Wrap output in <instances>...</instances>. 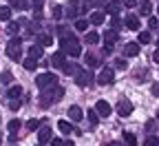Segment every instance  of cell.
Returning <instances> with one entry per match:
<instances>
[{
	"mask_svg": "<svg viewBox=\"0 0 159 146\" xmlns=\"http://www.w3.org/2000/svg\"><path fill=\"white\" fill-rule=\"evenodd\" d=\"M60 47H62L64 55H71V58H80V55H82V45H80V40L73 38V35H62Z\"/></svg>",
	"mask_w": 159,
	"mask_h": 146,
	"instance_id": "obj_1",
	"label": "cell"
},
{
	"mask_svg": "<svg viewBox=\"0 0 159 146\" xmlns=\"http://www.w3.org/2000/svg\"><path fill=\"white\" fill-rule=\"evenodd\" d=\"M64 97V89L62 87H49V89H42V93H40V106H51L53 102H57V100H62Z\"/></svg>",
	"mask_w": 159,
	"mask_h": 146,
	"instance_id": "obj_2",
	"label": "cell"
},
{
	"mask_svg": "<svg viewBox=\"0 0 159 146\" xmlns=\"http://www.w3.org/2000/svg\"><path fill=\"white\" fill-rule=\"evenodd\" d=\"M7 55L11 60H16V62L22 60V40H20V38H13V40L7 42Z\"/></svg>",
	"mask_w": 159,
	"mask_h": 146,
	"instance_id": "obj_3",
	"label": "cell"
},
{
	"mask_svg": "<svg viewBox=\"0 0 159 146\" xmlns=\"http://www.w3.org/2000/svg\"><path fill=\"white\" fill-rule=\"evenodd\" d=\"M35 84H38L40 91H42V89H49V87H55V84H57V75H55V73H40V75L35 78Z\"/></svg>",
	"mask_w": 159,
	"mask_h": 146,
	"instance_id": "obj_4",
	"label": "cell"
},
{
	"mask_svg": "<svg viewBox=\"0 0 159 146\" xmlns=\"http://www.w3.org/2000/svg\"><path fill=\"white\" fill-rule=\"evenodd\" d=\"M73 78H75V84H77V87H89L91 82H93V73H89V71H84V69H80Z\"/></svg>",
	"mask_w": 159,
	"mask_h": 146,
	"instance_id": "obj_5",
	"label": "cell"
},
{
	"mask_svg": "<svg viewBox=\"0 0 159 146\" xmlns=\"http://www.w3.org/2000/svg\"><path fill=\"white\" fill-rule=\"evenodd\" d=\"M117 31H113V29H108L106 33H104V51L106 53H111L113 51V47H115V42H117Z\"/></svg>",
	"mask_w": 159,
	"mask_h": 146,
	"instance_id": "obj_6",
	"label": "cell"
},
{
	"mask_svg": "<svg viewBox=\"0 0 159 146\" xmlns=\"http://www.w3.org/2000/svg\"><path fill=\"white\" fill-rule=\"evenodd\" d=\"M113 78H115L113 69H111V67H104V69H102V73L97 75V84L106 87V84H111V82H113Z\"/></svg>",
	"mask_w": 159,
	"mask_h": 146,
	"instance_id": "obj_7",
	"label": "cell"
},
{
	"mask_svg": "<svg viewBox=\"0 0 159 146\" xmlns=\"http://www.w3.org/2000/svg\"><path fill=\"white\" fill-rule=\"evenodd\" d=\"M111 104L106 102V100H97V104H95V113L99 115V117H108L111 115Z\"/></svg>",
	"mask_w": 159,
	"mask_h": 146,
	"instance_id": "obj_8",
	"label": "cell"
},
{
	"mask_svg": "<svg viewBox=\"0 0 159 146\" xmlns=\"http://www.w3.org/2000/svg\"><path fill=\"white\" fill-rule=\"evenodd\" d=\"M122 117H128L130 113H133V104L128 102V100H119V104H117V109H115Z\"/></svg>",
	"mask_w": 159,
	"mask_h": 146,
	"instance_id": "obj_9",
	"label": "cell"
},
{
	"mask_svg": "<svg viewBox=\"0 0 159 146\" xmlns=\"http://www.w3.org/2000/svg\"><path fill=\"white\" fill-rule=\"evenodd\" d=\"M77 13H80V2L77 0H69L66 2V18H77Z\"/></svg>",
	"mask_w": 159,
	"mask_h": 146,
	"instance_id": "obj_10",
	"label": "cell"
},
{
	"mask_svg": "<svg viewBox=\"0 0 159 146\" xmlns=\"http://www.w3.org/2000/svg\"><path fill=\"white\" fill-rule=\"evenodd\" d=\"M64 58H66V55H64L62 51H55V53L51 55V64H53L55 69H62V67L66 64V60H64Z\"/></svg>",
	"mask_w": 159,
	"mask_h": 146,
	"instance_id": "obj_11",
	"label": "cell"
},
{
	"mask_svg": "<svg viewBox=\"0 0 159 146\" xmlns=\"http://www.w3.org/2000/svg\"><path fill=\"white\" fill-rule=\"evenodd\" d=\"M20 126H22V122H20V120H11V122L7 124V131H9V135H11V142H16V135H18Z\"/></svg>",
	"mask_w": 159,
	"mask_h": 146,
	"instance_id": "obj_12",
	"label": "cell"
},
{
	"mask_svg": "<svg viewBox=\"0 0 159 146\" xmlns=\"http://www.w3.org/2000/svg\"><path fill=\"white\" fill-rule=\"evenodd\" d=\"M122 22H124L130 31H137V29H139V16H133V13H130V16H126V18L122 20Z\"/></svg>",
	"mask_w": 159,
	"mask_h": 146,
	"instance_id": "obj_13",
	"label": "cell"
},
{
	"mask_svg": "<svg viewBox=\"0 0 159 146\" xmlns=\"http://www.w3.org/2000/svg\"><path fill=\"white\" fill-rule=\"evenodd\" d=\"M51 142V129L44 126V129H40V135H38V146H44Z\"/></svg>",
	"mask_w": 159,
	"mask_h": 146,
	"instance_id": "obj_14",
	"label": "cell"
},
{
	"mask_svg": "<svg viewBox=\"0 0 159 146\" xmlns=\"http://www.w3.org/2000/svg\"><path fill=\"white\" fill-rule=\"evenodd\" d=\"M84 117V113H82V109L77 106V104H73V106H69V120L71 122H80Z\"/></svg>",
	"mask_w": 159,
	"mask_h": 146,
	"instance_id": "obj_15",
	"label": "cell"
},
{
	"mask_svg": "<svg viewBox=\"0 0 159 146\" xmlns=\"http://www.w3.org/2000/svg\"><path fill=\"white\" fill-rule=\"evenodd\" d=\"M89 25H93V27L104 25V13H102V11H93L91 18H89Z\"/></svg>",
	"mask_w": 159,
	"mask_h": 146,
	"instance_id": "obj_16",
	"label": "cell"
},
{
	"mask_svg": "<svg viewBox=\"0 0 159 146\" xmlns=\"http://www.w3.org/2000/svg\"><path fill=\"white\" fill-rule=\"evenodd\" d=\"M84 62H86V67H99V64H102V58H97V55H93V53H86L84 55Z\"/></svg>",
	"mask_w": 159,
	"mask_h": 146,
	"instance_id": "obj_17",
	"label": "cell"
},
{
	"mask_svg": "<svg viewBox=\"0 0 159 146\" xmlns=\"http://www.w3.org/2000/svg\"><path fill=\"white\" fill-rule=\"evenodd\" d=\"M35 40H38V45L42 47V49H44V47H51V45H53V38H51L49 33H40V35H38Z\"/></svg>",
	"mask_w": 159,
	"mask_h": 146,
	"instance_id": "obj_18",
	"label": "cell"
},
{
	"mask_svg": "<svg viewBox=\"0 0 159 146\" xmlns=\"http://www.w3.org/2000/svg\"><path fill=\"white\" fill-rule=\"evenodd\" d=\"M119 7H122V2H119V0H111V2L104 7V11H106V13H111V16H117Z\"/></svg>",
	"mask_w": 159,
	"mask_h": 146,
	"instance_id": "obj_19",
	"label": "cell"
},
{
	"mask_svg": "<svg viewBox=\"0 0 159 146\" xmlns=\"http://www.w3.org/2000/svg\"><path fill=\"white\" fill-rule=\"evenodd\" d=\"M9 5H11L9 9H20V11H27V9H31V5L27 2V0H11Z\"/></svg>",
	"mask_w": 159,
	"mask_h": 146,
	"instance_id": "obj_20",
	"label": "cell"
},
{
	"mask_svg": "<svg viewBox=\"0 0 159 146\" xmlns=\"http://www.w3.org/2000/svg\"><path fill=\"white\" fill-rule=\"evenodd\" d=\"M42 7H44V0H33V18L35 20L42 18Z\"/></svg>",
	"mask_w": 159,
	"mask_h": 146,
	"instance_id": "obj_21",
	"label": "cell"
},
{
	"mask_svg": "<svg viewBox=\"0 0 159 146\" xmlns=\"http://www.w3.org/2000/svg\"><path fill=\"white\" fill-rule=\"evenodd\" d=\"M22 93H25L22 87H18V84H16V87H11V89L7 91V97H9V100H18V97H22Z\"/></svg>",
	"mask_w": 159,
	"mask_h": 146,
	"instance_id": "obj_22",
	"label": "cell"
},
{
	"mask_svg": "<svg viewBox=\"0 0 159 146\" xmlns=\"http://www.w3.org/2000/svg\"><path fill=\"white\" fill-rule=\"evenodd\" d=\"M124 53L135 58V55L139 53V45H137V42H126V47H124Z\"/></svg>",
	"mask_w": 159,
	"mask_h": 146,
	"instance_id": "obj_23",
	"label": "cell"
},
{
	"mask_svg": "<svg viewBox=\"0 0 159 146\" xmlns=\"http://www.w3.org/2000/svg\"><path fill=\"white\" fill-rule=\"evenodd\" d=\"M22 25H25V20H20V22H9L7 25V33L9 35H16L20 29H22Z\"/></svg>",
	"mask_w": 159,
	"mask_h": 146,
	"instance_id": "obj_24",
	"label": "cell"
},
{
	"mask_svg": "<svg viewBox=\"0 0 159 146\" xmlns=\"http://www.w3.org/2000/svg\"><path fill=\"white\" fill-rule=\"evenodd\" d=\"M150 13H152V2L144 0V2L139 5V16H150Z\"/></svg>",
	"mask_w": 159,
	"mask_h": 146,
	"instance_id": "obj_25",
	"label": "cell"
},
{
	"mask_svg": "<svg viewBox=\"0 0 159 146\" xmlns=\"http://www.w3.org/2000/svg\"><path fill=\"white\" fill-rule=\"evenodd\" d=\"M152 42V35L148 33V31H142V33H139V38H137V45L139 47H142V45H150Z\"/></svg>",
	"mask_w": 159,
	"mask_h": 146,
	"instance_id": "obj_26",
	"label": "cell"
},
{
	"mask_svg": "<svg viewBox=\"0 0 159 146\" xmlns=\"http://www.w3.org/2000/svg\"><path fill=\"white\" fill-rule=\"evenodd\" d=\"M57 129H60V133H64V135H69V133L73 131L71 122H66V120H60V122H57Z\"/></svg>",
	"mask_w": 159,
	"mask_h": 146,
	"instance_id": "obj_27",
	"label": "cell"
},
{
	"mask_svg": "<svg viewBox=\"0 0 159 146\" xmlns=\"http://www.w3.org/2000/svg\"><path fill=\"white\" fill-rule=\"evenodd\" d=\"M84 42H89V45H97V42H99V33H97V31H89V33L84 35Z\"/></svg>",
	"mask_w": 159,
	"mask_h": 146,
	"instance_id": "obj_28",
	"label": "cell"
},
{
	"mask_svg": "<svg viewBox=\"0 0 159 146\" xmlns=\"http://www.w3.org/2000/svg\"><path fill=\"white\" fill-rule=\"evenodd\" d=\"M29 58H35V60H40V58H42V47H40V45H33V47H29Z\"/></svg>",
	"mask_w": 159,
	"mask_h": 146,
	"instance_id": "obj_29",
	"label": "cell"
},
{
	"mask_svg": "<svg viewBox=\"0 0 159 146\" xmlns=\"http://www.w3.org/2000/svg\"><path fill=\"white\" fill-rule=\"evenodd\" d=\"M62 71H64L66 75H75V73L80 71V67H77V64H73V62H66V64L62 67Z\"/></svg>",
	"mask_w": 159,
	"mask_h": 146,
	"instance_id": "obj_30",
	"label": "cell"
},
{
	"mask_svg": "<svg viewBox=\"0 0 159 146\" xmlns=\"http://www.w3.org/2000/svg\"><path fill=\"white\" fill-rule=\"evenodd\" d=\"M22 67H25L27 71H35V67H38V60H35V58H25Z\"/></svg>",
	"mask_w": 159,
	"mask_h": 146,
	"instance_id": "obj_31",
	"label": "cell"
},
{
	"mask_svg": "<svg viewBox=\"0 0 159 146\" xmlns=\"http://www.w3.org/2000/svg\"><path fill=\"white\" fill-rule=\"evenodd\" d=\"M122 137H124V144H126V146H135V144H137V137H135L133 133H128V131H124Z\"/></svg>",
	"mask_w": 159,
	"mask_h": 146,
	"instance_id": "obj_32",
	"label": "cell"
},
{
	"mask_svg": "<svg viewBox=\"0 0 159 146\" xmlns=\"http://www.w3.org/2000/svg\"><path fill=\"white\" fill-rule=\"evenodd\" d=\"M0 20L2 22H9L11 20V9L9 7H0Z\"/></svg>",
	"mask_w": 159,
	"mask_h": 146,
	"instance_id": "obj_33",
	"label": "cell"
},
{
	"mask_svg": "<svg viewBox=\"0 0 159 146\" xmlns=\"http://www.w3.org/2000/svg\"><path fill=\"white\" fill-rule=\"evenodd\" d=\"M75 29H77V31H86V29H89V20L77 18V20H75Z\"/></svg>",
	"mask_w": 159,
	"mask_h": 146,
	"instance_id": "obj_34",
	"label": "cell"
},
{
	"mask_svg": "<svg viewBox=\"0 0 159 146\" xmlns=\"http://www.w3.org/2000/svg\"><path fill=\"white\" fill-rule=\"evenodd\" d=\"M0 82H2V84H11V82H13V73L11 71H5L2 75H0Z\"/></svg>",
	"mask_w": 159,
	"mask_h": 146,
	"instance_id": "obj_35",
	"label": "cell"
},
{
	"mask_svg": "<svg viewBox=\"0 0 159 146\" xmlns=\"http://www.w3.org/2000/svg\"><path fill=\"white\" fill-rule=\"evenodd\" d=\"M86 117H89V122H91V124H93V126H95V124H97V122H99V115H97V113H95V111H93V109H91V111H89V113H86Z\"/></svg>",
	"mask_w": 159,
	"mask_h": 146,
	"instance_id": "obj_36",
	"label": "cell"
},
{
	"mask_svg": "<svg viewBox=\"0 0 159 146\" xmlns=\"http://www.w3.org/2000/svg\"><path fill=\"white\" fill-rule=\"evenodd\" d=\"M38 126H40V120H29L27 122V131H31V133L38 131Z\"/></svg>",
	"mask_w": 159,
	"mask_h": 146,
	"instance_id": "obj_37",
	"label": "cell"
},
{
	"mask_svg": "<svg viewBox=\"0 0 159 146\" xmlns=\"http://www.w3.org/2000/svg\"><path fill=\"white\" fill-rule=\"evenodd\" d=\"M111 27H113V31H117L119 27H122V20H119L117 16H111Z\"/></svg>",
	"mask_w": 159,
	"mask_h": 146,
	"instance_id": "obj_38",
	"label": "cell"
},
{
	"mask_svg": "<svg viewBox=\"0 0 159 146\" xmlns=\"http://www.w3.org/2000/svg\"><path fill=\"white\" fill-rule=\"evenodd\" d=\"M148 27H150V29H157V27H159V18H152V16H150V18H148Z\"/></svg>",
	"mask_w": 159,
	"mask_h": 146,
	"instance_id": "obj_39",
	"label": "cell"
},
{
	"mask_svg": "<svg viewBox=\"0 0 159 146\" xmlns=\"http://www.w3.org/2000/svg\"><path fill=\"white\" fill-rule=\"evenodd\" d=\"M155 126H157L155 120H148V122H146V131H148V133H155Z\"/></svg>",
	"mask_w": 159,
	"mask_h": 146,
	"instance_id": "obj_40",
	"label": "cell"
},
{
	"mask_svg": "<svg viewBox=\"0 0 159 146\" xmlns=\"http://www.w3.org/2000/svg\"><path fill=\"white\" fill-rule=\"evenodd\" d=\"M53 16H55V20L62 18V7H60V5H55V7H53Z\"/></svg>",
	"mask_w": 159,
	"mask_h": 146,
	"instance_id": "obj_41",
	"label": "cell"
},
{
	"mask_svg": "<svg viewBox=\"0 0 159 146\" xmlns=\"http://www.w3.org/2000/svg\"><path fill=\"white\" fill-rule=\"evenodd\" d=\"M122 5H124L126 9H133V7L137 5V0H122Z\"/></svg>",
	"mask_w": 159,
	"mask_h": 146,
	"instance_id": "obj_42",
	"label": "cell"
},
{
	"mask_svg": "<svg viewBox=\"0 0 159 146\" xmlns=\"http://www.w3.org/2000/svg\"><path fill=\"white\" fill-rule=\"evenodd\" d=\"M124 67H126V60H122V58L115 60V69H124Z\"/></svg>",
	"mask_w": 159,
	"mask_h": 146,
	"instance_id": "obj_43",
	"label": "cell"
},
{
	"mask_svg": "<svg viewBox=\"0 0 159 146\" xmlns=\"http://www.w3.org/2000/svg\"><path fill=\"white\" fill-rule=\"evenodd\" d=\"M150 91H152V95H155V97H159V82H155V84L150 87Z\"/></svg>",
	"mask_w": 159,
	"mask_h": 146,
	"instance_id": "obj_44",
	"label": "cell"
},
{
	"mask_svg": "<svg viewBox=\"0 0 159 146\" xmlns=\"http://www.w3.org/2000/svg\"><path fill=\"white\" fill-rule=\"evenodd\" d=\"M144 78H148V69H146V71H139V73H137V82H142Z\"/></svg>",
	"mask_w": 159,
	"mask_h": 146,
	"instance_id": "obj_45",
	"label": "cell"
},
{
	"mask_svg": "<svg viewBox=\"0 0 159 146\" xmlns=\"http://www.w3.org/2000/svg\"><path fill=\"white\" fill-rule=\"evenodd\" d=\"M20 109V100H11V111H18Z\"/></svg>",
	"mask_w": 159,
	"mask_h": 146,
	"instance_id": "obj_46",
	"label": "cell"
},
{
	"mask_svg": "<svg viewBox=\"0 0 159 146\" xmlns=\"http://www.w3.org/2000/svg\"><path fill=\"white\" fill-rule=\"evenodd\" d=\"M51 146H62V139H60V137H51Z\"/></svg>",
	"mask_w": 159,
	"mask_h": 146,
	"instance_id": "obj_47",
	"label": "cell"
},
{
	"mask_svg": "<svg viewBox=\"0 0 159 146\" xmlns=\"http://www.w3.org/2000/svg\"><path fill=\"white\" fill-rule=\"evenodd\" d=\"M146 146H157V137H148L146 139Z\"/></svg>",
	"mask_w": 159,
	"mask_h": 146,
	"instance_id": "obj_48",
	"label": "cell"
},
{
	"mask_svg": "<svg viewBox=\"0 0 159 146\" xmlns=\"http://www.w3.org/2000/svg\"><path fill=\"white\" fill-rule=\"evenodd\" d=\"M152 60H155V62H157V64H159V49L155 51V55H152Z\"/></svg>",
	"mask_w": 159,
	"mask_h": 146,
	"instance_id": "obj_49",
	"label": "cell"
},
{
	"mask_svg": "<svg viewBox=\"0 0 159 146\" xmlns=\"http://www.w3.org/2000/svg\"><path fill=\"white\" fill-rule=\"evenodd\" d=\"M111 146H126L124 142H111Z\"/></svg>",
	"mask_w": 159,
	"mask_h": 146,
	"instance_id": "obj_50",
	"label": "cell"
},
{
	"mask_svg": "<svg viewBox=\"0 0 159 146\" xmlns=\"http://www.w3.org/2000/svg\"><path fill=\"white\" fill-rule=\"evenodd\" d=\"M62 146H75L73 142H62Z\"/></svg>",
	"mask_w": 159,
	"mask_h": 146,
	"instance_id": "obj_51",
	"label": "cell"
},
{
	"mask_svg": "<svg viewBox=\"0 0 159 146\" xmlns=\"http://www.w3.org/2000/svg\"><path fill=\"white\" fill-rule=\"evenodd\" d=\"M91 2H108V0H91Z\"/></svg>",
	"mask_w": 159,
	"mask_h": 146,
	"instance_id": "obj_52",
	"label": "cell"
},
{
	"mask_svg": "<svg viewBox=\"0 0 159 146\" xmlns=\"http://www.w3.org/2000/svg\"><path fill=\"white\" fill-rule=\"evenodd\" d=\"M0 144H2V135H0Z\"/></svg>",
	"mask_w": 159,
	"mask_h": 146,
	"instance_id": "obj_53",
	"label": "cell"
},
{
	"mask_svg": "<svg viewBox=\"0 0 159 146\" xmlns=\"http://www.w3.org/2000/svg\"><path fill=\"white\" fill-rule=\"evenodd\" d=\"M157 117H159V111H157Z\"/></svg>",
	"mask_w": 159,
	"mask_h": 146,
	"instance_id": "obj_54",
	"label": "cell"
},
{
	"mask_svg": "<svg viewBox=\"0 0 159 146\" xmlns=\"http://www.w3.org/2000/svg\"><path fill=\"white\" fill-rule=\"evenodd\" d=\"M157 11H159V7H157Z\"/></svg>",
	"mask_w": 159,
	"mask_h": 146,
	"instance_id": "obj_55",
	"label": "cell"
}]
</instances>
